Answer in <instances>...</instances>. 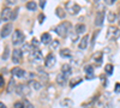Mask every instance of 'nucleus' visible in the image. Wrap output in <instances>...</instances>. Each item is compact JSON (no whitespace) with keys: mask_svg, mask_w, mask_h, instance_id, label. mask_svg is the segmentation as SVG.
<instances>
[{"mask_svg":"<svg viewBox=\"0 0 120 108\" xmlns=\"http://www.w3.org/2000/svg\"><path fill=\"white\" fill-rule=\"evenodd\" d=\"M60 55L61 58H71L72 56V52L68 49V48H64V49L60 51Z\"/></svg>","mask_w":120,"mask_h":108,"instance_id":"6ab92c4d","label":"nucleus"},{"mask_svg":"<svg viewBox=\"0 0 120 108\" xmlns=\"http://www.w3.org/2000/svg\"><path fill=\"white\" fill-rule=\"evenodd\" d=\"M51 35H49L48 33H43L42 35H41V42L43 43V45H47V43H49L51 42Z\"/></svg>","mask_w":120,"mask_h":108,"instance_id":"a211bd4d","label":"nucleus"},{"mask_svg":"<svg viewBox=\"0 0 120 108\" xmlns=\"http://www.w3.org/2000/svg\"><path fill=\"white\" fill-rule=\"evenodd\" d=\"M30 93H31V90H30L29 85H26V84H18L17 88H16V94L17 95H21V96L25 95V96H28V95H30Z\"/></svg>","mask_w":120,"mask_h":108,"instance_id":"39448f33","label":"nucleus"},{"mask_svg":"<svg viewBox=\"0 0 120 108\" xmlns=\"http://www.w3.org/2000/svg\"><path fill=\"white\" fill-rule=\"evenodd\" d=\"M31 43H33V46H35V48H38V45H40V43H38V41L36 40L35 37L31 40Z\"/></svg>","mask_w":120,"mask_h":108,"instance_id":"72a5a7b5","label":"nucleus"},{"mask_svg":"<svg viewBox=\"0 0 120 108\" xmlns=\"http://www.w3.org/2000/svg\"><path fill=\"white\" fill-rule=\"evenodd\" d=\"M8 54H10V49H8V47H6V48H5V51H4V53H3V56H1L3 60H7Z\"/></svg>","mask_w":120,"mask_h":108,"instance_id":"cd10ccee","label":"nucleus"},{"mask_svg":"<svg viewBox=\"0 0 120 108\" xmlns=\"http://www.w3.org/2000/svg\"><path fill=\"white\" fill-rule=\"evenodd\" d=\"M66 76H64L63 73H59L58 76H56V83L60 85V86H64L65 84H66Z\"/></svg>","mask_w":120,"mask_h":108,"instance_id":"dca6fc26","label":"nucleus"},{"mask_svg":"<svg viewBox=\"0 0 120 108\" xmlns=\"http://www.w3.org/2000/svg\"><path fill=\"white\" fill-rule=\"evenodd\" d=\"M70 28H71V23L70 22H63L60 23L56 28H55V33L61 36V37H65L67 35V33L70 31Z\"/></svg>","mask_w":120,"mask_h":108,"instance_id":"f257e3e1","label":"nucleus"},{"mask_svg":"<svg viewBox=\"0 0 120 108\" xmlns=\"http://www.w3.org/2000/svg\"><path fill=\"white\" fill-rule=\"evenodd\" d=\"M40 71H41V70H40ZM41 78H42L43 81H47V79H48V77H47V73H46V72H42V71H41Z\"/></svg>","mask_w":120,"mask_h":108,"instance_id":"58836bf2","label":"nucleus"},{"mask_svg":"<svg viewBox=\"0 0 120 108\" xmlns=\"http://www.w3.org/2000/svg\"><path fill=\"white\" fill-rule=\"evenodd\" d=\"M82 78H77V79H73V81H71V83H70V86L71 88H75V86H77L79 83H82Z\"/></svg>","mask_w":120,"mask_h":108,"instance_id":"a878e982","label":"nucleus"},{"mask_svg":"<svg viewBox=\"0 0 120 108\" xmlns=\"http://www.w3.org/2000/svg\"><path fill=\"white\" fill-rule=\"evenodd\" d=\"M120 37V29L111 25L107 29V38L108 40H118Z\"/></svg>","mask_w":120,"mask_h":108,"instance_id":"f03ea898","label":"nucleus"},{"mask_svg":"<svg viewBox=\"0 0 120 108\" xmlns=\"http://www.w3.org/2000/svg\"><path fill=\"white\" fill-rule=\"evenodd\" d=\"M45 18H46V16H45L43 13H41V15L38 16V22H40V23H43V21H45Z\"/></svg>","mask_w":120,"mask_h":108,"instance_id":"c9c22d12","label":"nucleus"},{"mask_svg":"<svg viewBox=\"0 0 120 108\" xmlns=\"http://www.w3.org/2000/svg\"><path fill=\"white\" fill-rule=\"evenodd\" d=\"M13 108H25V104H24V102H15V104H13Z\"/></svg>","mask_w":120,"mask_h":108,"instance_id":"c85d7f7f","label":"nucleus"},{"mask_svg":"<svg viewBox=\"0 0 120 108\" xmlns=\"http://www.w3.org/2000/svg\"><path fill=\"white\" fill-rule=\"evenodd\" d=\"M52 47L54 48V49H56V48L59 47V41H56V40H54V41L52 42Z\"/></svg>","mask_w":120,"mask_h":108,"instance_id":"e433bc0d","label":"nucleus"},{"mask_svg":"<svg viewBox=\"0 0 120 108\" xmlns=\"http://www.w3.org/2000/svg\"><path fill=\"white\" fill-rule=\"evenodd\" d=\"M16 88H17V84H16V82H15V78H11V79H10V82H8L7 88H6L7 93H16Z\"/></svg>","mask_w":120,"mask_h":108,"instance_id":"2eb2a0df","label":"nucleus"},{"mask_svg":"<svg viewBox=\"0 0 120 108\" xmlns=\"http://www.w3.org/2000/svg\"><path fill=\"white\" fill-rule=\"evenodd\" d=\"M29 84L31 85V86L34 88L35 90H40V89H41V88H42L41 83H40V82H37V81H31V82H30Z\"/></svg>","mask_w":120,"mask_h":108,"instance_id":"393cba45","label":"nucleus"},{"mask_svg":"<svg viewBox=\"0 0 120 108\" xmlns=\"http://www.w3.org/2000/svg\"><path fill=\"white\" fill-rule=\"evenodd\" d=\"M40 6H41V8H43L46 6V0H40Z\"/></svg>","mask_w":120,"mask_h":108,"instance_id":"a19ab883","label":"nucleus"},{"mask_svg":"<svg viewBox=\"0 0 120 108\" xmlns=\"http://www.w3.org/2000/svg\"><path fill=\"white\" fill-rule=\"evenodd\" d=\"M0 108H7V107L5 106V103H3V102H0Z\"/></svg>","mask_w":120,"mask_h":108,"instance_id":"37998d69","label":"nucleus"},{"mask_svg":"<svg viewBox=\"0 0 120 108\" xmlns=\"http://www.w3.org/2000/svg\"><path fill=\"white\" fill-rule=\"evenodd\" d=\"M94 1H95V3H98V1H100V0H94Z\"/></svg>","mask_w":120,"mask_h":108,"instance_id":"c03bdc74","label":"nucleus"},{"mask_svg":"<svg viewBox=\"0 0 120 108\" xmlns=\"http://www.w3.org/2000/svg\"><path fill=\"white\" fill-rule=\"evenodd\" d=\"M98 33H100V31H98V30H97V31H95V33H94V36H93V38H91V47H93V46H94V43H95V41H96V36H97V35H98Z\"/></svg>","mask_w":120,"mask_h":108,"instance_id":"2f4dec72","label":"nucleus"},{"mask_svg":"<svg viewBox=\"0 0 120 108\" xmlns=\"http://www.w3.org/2000/svg\"><path fill=\"white\" fill-rule=\"evenodd\" d=\"M61 73H63L64 76H66V77H70V76L72 74V68H71V66L67 65V64H64V65L61 66Z\"/></svg>","mask_w":120,"mask_h":108,"instance_id":"4468645a","label":"nucleus"},{"mask_svg":"<svg viewBox=\"0 0 120 108\" xmlns=\"http://www.w3.org/2000/svg\"><path fill=\"white\" fill-rule=\"evenodd\" d=\"M25 7L29 10V11H35V10L37 8V4L34 1V0H31V1H28V3H26Z\"/></svg>","mask_w":120,"mask_h":108,"instance_id":"aec40b11","label":"nucleus"},{"mask_svg":"<svg viewBox=\"0 0 120 108\" xmlns=\"http://www.w3.org/2000/svg\"><path fill=\"white\" fill-rule=\"evenodd\" d=\"M103 19H105V12L102 11H98L96 13V18H95V25L96 26H102L103 24Z\"/></svg>","mask_w":120,"mask_h":108,"instance_id":"9d476101","label":"nucleus"},{"mask_svg":"<svg viewBox=\"0 0 120 108\" xmlns=\"http://www.w3.org/2000/svg\"><path fill=\"white\" fill-rule=\"evenodd\" d=\"M17 4V0H6V5L7 6H13Z\"/></svg>","mask_w":120,"mask_h":108,"instance_id":"7c9ffc66","label":"nucleus"},{"mask_svg":"<svg viewBox=\"0 0 120 108\" xmlns=\"http://www.w3.org/2000/svg\"><path fill=\"white\" fill-rule=\"evenodd\" d=\"M84 70H85L86 74H93V73H94V67H93L91 65H86V66L84 67Z\"/></svg>","mask_w":120,"mask_h":108,"instance_id":"bb28decb","label":"nucleus"},{"mask_svg":"<svg viewBox=\"0 0 120 108\" xmlns=\"http://www.w3.org/2000/svg\"><path fill=\"white\" fill-rule=\"evenodd\" d=\"M88 42H89V36H88V35L83 36V37H82V40L79 41V46H78V48H79L81 51L86 49V47H88Z\"/></svg>","mask_w":120,"mask_h":108,"instance_id":"f8f14e48","label":"nucleus"},{"mask_svg":"<svg viewBox=\"0 0 120 108\" xmlns=\"http://www.w3.org/2000/svg\"><path fill=\"white\" fill-rule=\"evenodd\" d=\"M24 104H25V108H35V107H34L31 103H30L29 101H26V100L24 101Z\"/></svg>","mask_w":120,"mask_h":108,"instance_id":"f704fd0d","label":"nucleus"},{"mask_svg":"<svg viewBox=\"0 0 120 108\" xmlns=\"http://www.w3.org/2000/svg\"><path fill=\"white\" fill-rule=\"evenodd\" d=\"M86 1H89V0H86Z\"/></svg>","mask_w":120,"mask_h":108,"instance_id":"a18cd8bd","label":"nucleus"},{"mask_svg":"<svg viewBox=\"0 0 120 108\" xmlns=\"http://www.w3.org/2000/svg\"><path fill=\"white\" fill-rule=\"evenodd\" d=\"M31 56H33V59L35 61H41L42 59H43V56H42V52L38 49V48H35L34 49V52L31 53Z\"/></svg>","mask_w":120,"mask_h":108,"instance_id":"ddd939ff","label":"nucleus"},{"mask_svg":"<svg viewBox=\"0 0 120 108\" xmlns=\"http://www.w3.org/2000/svg\"><path fill=\"white\" fill-rule=\"evenodd\" d=\"M94 78V74H88L86 76V79H93Z\"/></svg>","mask_w":120,"mask_h":108,"instance_id":"79ce46f5","label":"nucleus"},{"mask_svg":"<svg viewBox=\"0 0 120 108\" xmlns=\"http://www.w3.org/2000/svg\"><path fill=\"white\" fill-rule=\"evenodd\" d=\"M12 24L11 23H7V24H5L4 26H3V29H1V38H5V37H7L10 34L12 33Z\"/></svg>","mask_w":120,"mask_h":108,"instance_id":"6e6552de","label":"nucleus"},{"mask_svg":"<svg viewBox=\"0 0 120 108\" xmlns=\"http://www.w3.org/2000/svg\"><path fill=\"white\" fill-rule=\"evenodd\" d=\"M55 13H56V16L59 17V18H65V16H66V12H65V8H63V7H56V10H55Z\"/></svg>","mask_w":120,"mask_h":108,"instance_id":"412c9836","label":"nucleus"},{"mask_svg":"<svg viewBox=\"0 0 120 108\" xmlns=\"http://www.w3.org/2000/svg\"><path fill=\"white\" fill-rule=\"evenodd\" d=\"M22 56H23V52H22V49H18V48H16V49L12 52V61H13L15 64L21 63Z\"/></svg>","mask_w":120,"mask_h":108,"instance_id":"423d86ee","label":"nucleus"},{"mask_svg":"<svg viewBox=\"0 0 120 108\" xmlns=\"http://www.w3.org/2000/svg\"><path fill=\"white\" fill-rule=\"evenodd\" d=\"M102 52H95L94 54H93V59L96 61V63H101L102 61Z\"/></svg>","mask_w":120,"mask_h":108,"instance_id":"4be33fe9","label":"nucleus"},{"mask_svg":"<svg viewBox=\"0 0 120 108\" xmlns=\"http://www.w3.org/2000/svg\"><path fill=\"white\" fill-rule=\"evenodd\" d=\"M105 71H106L107 74L112 76V74H113V71H114V66H113L112 64H107V65L105 66Z\"/></svg>","mask_w":120,"mask_h":108,"instance_id":"5701e85b","label":"nucleus"},{"mask_svg":"<svg viewBox=\"0 0 120 108\" xmlns=\"http://www.w3.org/2000/svg\"><path fill=\"white\" fill-rule=\"evenodd\" d=\"M107 19H108L109 23H114V22L116 21V15H115L114 12H111V11H109L108 15H107Z\"/></svg>","mask_w":120,"mask_h":108,"instance_id":"b1692460","label":"nucleus"},{"mask_svg":"<svg viewBox=\"0 0 120 108\" xmlns=\"http://www.w3.org/2000/svg\"><path fill=\"white\" fill-rule=\"evenodd\" d=\"M30 49H31V48H30V46H29L28 43H25V45L23 46V48H22V52H25V53H28V52H30Z\"/></svg>","mask_w":120,"mask_h":108,"instance_id":"c756f323","label":"nucleus"},{"mask_svg":"<svg viewBox=\"0 0 120 108\" xmlns=\"http://www.w3.org/2000/svg\"><path fill=\"white\" fill-rule=\"evenodd\" d=\"M114 91H115L116 94H119V93H120V83H116V84H115V88H114Z\"/></svg>","mask_w":120,"mask_h":108,"instance_id":"4c0bfd02","label":"nucleus"},{"mask_svg":"<svg viewBox=\"0 0 120 108\" xmlns=\"http://www.w3.org/2000/svg\"><path fill=\"white\" fill-rule=\"evenodd\" d=\"M17 15H18V8H16L15 11H12V16H11V19H16V18H17Z\"/></svg>","mask_w":120,"mask_h":108,"instance_id":"473e14b6","label":"nucleus"},{"mask_svg":"<svg viewBox=\"0 0 120 108\" xmlns=\"http://www.w3.org/2000/svg\"><path fill=\"white\" fill-rule=\"evenodd\" d=\"M65 7L71 15H77V13H79V11H81V6H79L78 4H76V3H72V1H67Z\"/></svg>","mask_w":120,"mask_h":108,"instance_id":"20e7f679","label":"nucleus"},{"mask_svg":"<svg viewBox=\"0 0 120 108\" xmlns=\"http://www.w3.org/2000/svg\"><path fill=\"white\" fill-rule=\"evenodd\" d=\"M11 16H12L11 8H8L7 6L4 7L3 11H1V21H3V22H7L8 19H11Z\"/></svg>","mask_w":120,"mask_h":108,"instance_id":"0eeeda50","label":"nucleus"},{"mask_svg":"<svg viewBox=\"0 0 120 108\" xmlns=\"http://www.w3.org/2000/svg\"><path fill=\"white\" fill-rule=\"evenodd\" d=\"M116 0H105V4L106 5H113Z\"/></svg>","mask_w":120,"mask_h":108,"instance_id":"ea45409f","label":"nucleus"},{"mask_svg":"<svg viewBox=\"0 0 120 108\" xmlns=\"http://www.w3.org/2000/svg\"><path fill=\"white\" fill-rule=\"evenodd\" d=\"M11 73H12V76H16L17 78H23L26 72L23 70V68H21V67H13Z\"/></svg>","mask_w":120,"mask_h":108,"instance_id":"9b49d317","label":"nucleus"},{"mask_svg":"<svg viewBox=\"0 0 120 108\" xmlns=\"http://www.w3.org/2000/svg\"><path fill=\"white\" fill-rule=\"evenodd\" d=\"M24 34L21 30H15L13 35H12V43L15 46H19L24 42Z\"/></svg>","mask_w":120,"mask_h":108,"instance_id":"7ed1b4c3","label":"nucleus"},{"mask_svg":"<svg viewBox=\"0 0 120 108\" xmlns=\"http://www.w3.org/2000/svg\"><path fill=\"white\" fill-rule=\"evenodd\" d=\"M86 31V26L84 25V24H77L76 25V33L78 34V35H82V34H84Z\"/></svg>","mask_w":120,"mask_h":108,"instance_id":"f3484780","label":"nucleus"},{"mask_svg":"<svg viewBox=\"0 0 120 108\" xmlns=\"http://www.w3.org/2000/svg\"><path fill=\"white\" fill-rule=\"evenodd\" d=\"M55 61H56V59H55L54 54L49 53V54L46 56V60H45V66H46V67H53V66H54V64H55Z\"/></svg>","mask_w":120,"mask_h":108,"instance_id":"1a4fd4ad","label":"nucleus"}]
</instances>
